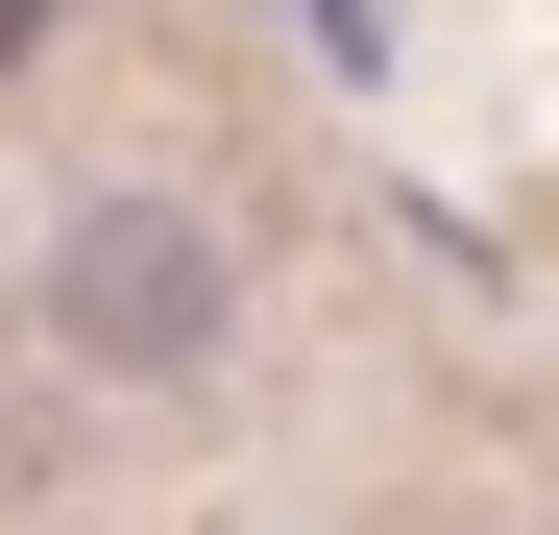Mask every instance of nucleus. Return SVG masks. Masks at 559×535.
<instances>
[{
	"label": "nucleus",
	"instance_id": "1",
	"mask_svg": "<svg viewBox=\"0 0 559 535\" xmlns=\"http://www.w3.org/2000/svg\"><path fill=\"white\" fill-rule=\"evenodd\" d=\"M49 317H73V366H195V341H219V243L170 195H98L49 243Z\"/></svg>",
	"mask_w": 559,
	"mask_h": 535
},
{
	"label": "nucleus",
	"instance_id": "2",
	"mask_svg": "<svg viewBox=\"0 0 559 535\" xmlns=\"http://www.w3.org/2000/svg\"><path fill=\"white\" fill-rule=\"evenodd\" d=\"M25 25H49V0H0V73H25Z\"/></svg>",
	"mask_w": 559,
	"mask_h": 535
}]
</instances>
